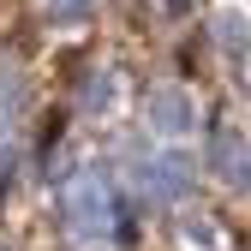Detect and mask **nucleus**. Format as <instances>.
Returning <instances> with one entry per match:
<instances>
[{"label": "nucleus", "instance_id": "3", "mask_svg": "<svg viewBox=\"0 0 251 251\" xmlns=\"http://www.w3.org/2000/svg\"><path fill=\"white\" fill-rule=\"evenodd\" d=\"M144 120H150V132L179 138V132H192V126H198V102L185 96L179 84H155L150 96H144Z\"/></svg>", "mask_w": 251, "mask_h": 251}, {"label": "nucleus", "instance_id": "4", "mask_svg": "<svg viewBox=\"0 0 251 251\" xmlns=\"http://www.w3.org/2000/svg\"><path fill=\"white\" fill-rule=\"evenodd\" d=\"M209 168L227 185H251V144L239 132H227V126H215L209 132Z\"/></svg>", "mask_w": 251, "mask_h": 251}, {"label": "nucleus", "instance_id": "6", "mask_svg": "<svg viewBox=\"0 0 251 251\" xmlns=\"http://www.w3.org/2000/svg\"><path fill=\"white\" fill-rule=\"evenodd\" d=\"M90 18H96V0H48V24L60 30H84Z\"/></svg>", "mask_w": 251, "mask_h": 251}, {"label": "nucleus", "instance_id": "7", "mask_svg": "<svg viewBox=\"0 0 251 251\" xmlns=\"http://www.w3.org/2000/svg\"><path fill=\"white\" fill-rule=\"evenodd\" d=\"M84 108H90V114H108V108H114V72H90V84H84Z\"/></svg>", "mask_w": 251, "mask_h": 251}, {"label": "nucleus", "instance_id": "5", "mask_svg": "<svg viewBox=\"0 0 251 251\" xmlns=\"http://www.w3.org/2000/svg\"><path fill=\"white\" fill-rule=\"evenodd\" d=\"M209 36H215L222 54L245 60V54H251V18H245V12H215V18H209Z\"/></svg>", "mask_w": 251, "mask_h": 251}, {"label": "nucleus", "instance_id": "2", "mask_svg": "<svg viewBox=\"0 0 251 251\" xmlns=\"http://www.w3.org/2000/svg\"><path fill=\"white\" fill-rule=\"evenodd\" d=\"M192 185H198V168H192V155H179V150L150 155L144 174H138V192H144L150 203H185Z\"/></svg>", "mask_w": 251, "mask_h": 251}, {"label": "nucleus", "instance_id": "1", "mask_svg": "<svg viewBox=\"0 0 251 251\" xmlns=\"http://www.w3.org/2000/svg\"><path fill=\"white\" fill-rule=\"evenodd\" d=\"M60 215H66V227H72L78 239H108L114 203H108L102 174H72L66 185H60Z\"/></svg>", "mask_w": 251, "mask_h": 251}, {"label": "nucleus", "instance_id": "8", "mask_svg": "<svg viewBox=\"0 0 251 251\" xmlns=\"http://www.w3.org/2000/svg\"><path fill=\"white\" fill-rule=\"evenodd\" d=\"M0 108H6V114L24 108V78H18L12 66H0Z\"/></svg>", "mask_w": 251, "mask_h": 251}, {"label": "nucleus", "instance_id": "9", "mask_svg": "<svg viewBox=\"0 0 251 251\" xmlns=\"http://www.w3.org/2000/svg\"><path fill=\"white\" fill-rule=\"evenodd\" d=\"M185 239H192V245H203V251H215V227L203 222V215H185Z\"/></svg>", "mask_w": 251, "mask_h": 251}]
</instances>
